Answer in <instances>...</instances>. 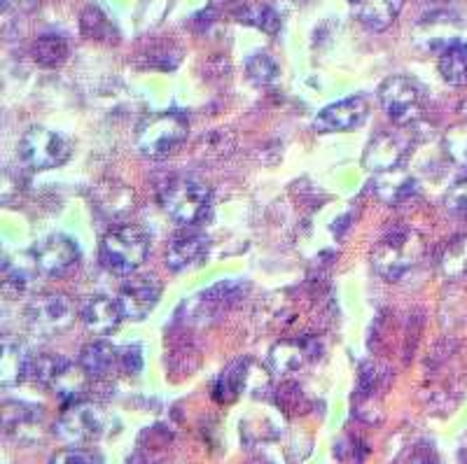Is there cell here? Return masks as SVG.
Returning <instances> with one entry per match:
<instances>
[{
	"instance_id": "obj_15",
	"label": "cell",
	"mask_w": 467,
	"mask_h": 464,
	"mask_svg": "<svg viewBox=\"0 0 467 464\" xmlns=\"http://www.w3.org/2000/svg\"><path fill=\"white\" fill-rule=\"evenodd\" d=\"M314 348L306 341H281L276 343L269 353V366L274 374L278 376H290L302 371L304 366L314 359Z\"/></svg>"
},
{
	"instance_id": "obj_18",
	"label": "cell",
	"mask_w": 467,
	"mask_h": 464,
	"mask_svg": "<svg viewBox=\"0 0 467 464\" xmlns=\"http://www.w3.org/2000/svg\"><path fill=\"white\" fill-rule=\"evenodd\" d=\"M119 362V350L108 341H94L85 345L80 353V369L89 378H106Z\"/></svg>"
},
{
	"instance_id": "obj_28",
	"label": "cell",
	"mask_w": 467,
	"mask_h": 464,
	"mask_svg": "<svg viewBox=\"0 0 467 464\" xmlns=\"http://www.w3.org/2000/svg\"><path fill=\"white\" fill-rule=\"evenodd\" d=\"M444 206L451 215L467 220V175L453 182L444 196Z\"/></svg>"
},
{
	"instance_id": "obj_22",
	"label": "cell",
	"mask_w": 467,
	"mask_h": 464,
	"mask_svg": "<svg viewBox=\"0 0 467 464\" xmlns=\"http://www.w3.org/2000/svg\"><path fill=\"white\" fill-rule=\"evenodd\" d=\"M190 304H197V308H190V311L199 317H211L215 313L227 311L234 304V285L232 283H220V285L208 287L206 292L194 296Z\"/></svg>"
},
{
	"instance_id": "obj_20",
	"label": "cell",
	"mask_w": 467,
	"mask_h": 464,
	"mask_svg": "<svg viewBox=\"0 0 467 464\" xmlns=\"http://www.w3.org/2000/svg\"><path fill=\"white\" fill-rule=\"evenodd\" d=\"M80 31L87 40L94 43H117L119 33H117L115 22L101 10L99 5H87L80 15Z\"/></svg>"
},
{
	"instance_id": "obj_27",
	"label": "cell",
	"mask_w": 467,
	"mask_h": 464,
	"mask_svg": "<svg viewBox=\"0 0 467 464\" xmlns=\"http://www.w3.org/2000/svg\"><path fill=\"white\" fill-rule=\"evenodd\" d=\"M245 73H248V77L255 82V85L265 87L269 85V82H274L278 75V66L276 61L269 57V54H253V57L245 61Z\"/></svg>"
},
{
	"instance_id": "obj_12",
	"label": "cell",
	"mask_w": 467,
	"mask_h": 464,
	"mask_svg": "<svg viewBox=\"0 0 467 464\" xmlns=\"http://www.w3.org/2000/svg\"><path fill=\"white\" fill-rule=\"evenodd\" d=\"M58 434L70 443H85L96 438L103 429V416L99 411V407L94 404H87V401H78V404H70L68 411L61 416L58 420Z\"/></svg>"
},
{
	"instance_id": "obj_13",
	"label": "cell",
	"mask_w": 467,
	"mask_h": 464,
	"mask_svg": "<svg viewBox=\"0 0 467 464\" xmlns=\"http://www.w3.org/2000/svg\"><path fill=\"white\" fill-rule=\"evenodd\" d=\"M367 112H369V103L362 96H348L323 108L316 117V127L320 131H353L365 122Z\"/></svg>"
},
{
	"instance_id": "obj_33",
	"label": "cell",
	"mask_w": 467,
	"mask_h": 464,
	"mask_svg": "<svg viewBox=\"0 0 467 464\" xmlns=\"http://www.w3.org/2000/svg\"><path fill=\"white\" fill-rule=\"evenodd\" d=\"M348 3H350V5H353V7H356V5H360V3H365V0H348Z\"/></svg>"
},
{
	"instance_id": "obj_4",
	"label": "cell",
	"mask_w": 467,
	"mask_h": 464,
	"mask_svg": "<svg viewBox=\"0 0 467 464\" xmlns=\"http://www.w3.org/2000/svg\"><path fill=\"white\" fill-rule=\"evenodd\" d=\"M190 136V124L181 112H160L143 119L136 131V145L150 159H164Z\"/></svg>"
},
{
	"instance_id": "obj_16",
	"label": "cell",
	"mask_w": 467,
	"mask_h": 464,
	"mask_svg": "<svg viewBox=\"0 0 467 464\" xmlns=\"http://www.w3.org/2000/svg\"><path fill=\"white\" fill-rule=\"evenodd\" d=\"M377 194L379 199L390 203V206H402L407 201L416 199L420 194V190L414 175H407L398 169L381 173V178L377 182Z\"/></svg>"
},
{
	"instance_id": "obj_24",
	"label": "cell",
	"mask_w": 467,
	"mask_h": 464,
	"mask_svg": "<svg viewBox=\"0 0 467 464\" xmlns=\"http://www.w3.org/2000/svg\"><path fill=\"white\" fill-rule=\"evenodd\" d=\"M241 24L245 26H253V28H260L265 31L266 36H276L281 31V15L271 5H253V7H245L244 12L236 15Z\"/></svg>"
},
{
	"instance_id": "obj_26",
	"label": "cell",
	"mask_w": 467,
	"mask_h": 464,
	"mask_svg": "<svg viewBox=\"0 0 467 464\" xmlns=\"http://www.w3.org/2000/svg\"><path fill=\"white\" fill-rule=\"evenodd\" d=\"M444 154L451 159V164H456L458 169L467 170V122L456 124L449 131L444 133Z\"/></svg>"
},
{
	"instance_id": "obj_8",
	"label": "cell",
	"mask_w": 467,
	"mask_h": 464,
	"mask_svg": "<svg viewBox=\"0 0 467 464\" xmlns=\"http://www.w3.org/2000/svg\"><path fill=\"white\" fill-rule=\"evenodd\" d=\"M80 248L64 233H52L31 250V264L43 275H64L78 264Z\"/></svg>"
},
{
	"instance_id": "obj_21",
	"label": "cell",
	"mask_w": 467,
	"mask_h": 464,
	"mask_svg": "<svg viewBox=\"0 0 467 464\" xmlns=\"http://www.w3.org/2000/svg\"><path fill=\"white\" fill-rule=\"evenodd\" d=\"M440 75L453 87H467V43L446 45L440 54Z\"/></svg>"
},
{
	"instance_id": "obj_11",
	"label": "cell",
	"mask_w": 467,
	"mask_h": 464,
	"mask_svg": "<svg viewBox=\"0 0 467 464\" xmlns=\"http://www.w3.org/2000/svg\"><path fill=\"white\" fill-rule=\"evenodd\" d=\"M208 243L206 233L197 232V227H182V232L175 233L169 241V248H166V264H169L171 271L181 273V271L192 269V266L202 264L206 259Z\"/></svg>"
},
{
	"instance_id": "obj_25",
	"label": "cell",
	"mask_w": 467,
	"mask_h": 464,
	"mask_svg": "<svg viewBox=\"0 0 467 464\" xmlns=\"http://www.w3.org/2000/svg\"><path fill=\"white\" fill-rule=\"evenodd\" d=\"M440 266L446 278H467V236L456 238L446 245Z\"/></svg>"
},
{
	"instance_id": "obj_5",
	"label": "cell",
	"mask_w": 467,
	"mask_h": 464,
	"mask_svg": "<svg viewBox=\"0 0 467 464\" xmlns=\"http://www.w3.org/2000/svg\"><path fill=\"white\" fill-rule=\"evenodd\" d=\"M379 103L395 127L414 124L423 110V89L414 77L393 75L379 89Z\"/></svg>"
},
{
	"instance_id": "obj_23",
	"label": "cell",
	"mask_w": 467,
	"mask_h": 464,
	"mask_svg": "<svg viewBox=\"0 0 467 464\" xmlns=\"http://www.w3.org/2000/svg\"><path fill=\"white\" fill-rule=\"evenodd\" d=\"M70 47L64 37L57 33H45L33 43V58L45 68H57L68 58Z\"/></svg>"
},
{
	"instance_id": "obj_9",
	"label": "cell",
	"mask_w": 467,
	"mask_h": 464,
	"mask_svg": "<svg viewBox=\"0 0 467 464\" xmlns=\"http://www.w3.org/2000/svg\"><path fill=\"white\" fill-rule=\"evenodd\" d=\"M161 299V283L157 275L152 273H140L131 275L119 290V306H122V313L127 320H145L150 313L154 311V306L160 304Z\"/></svg>"
},
{
	"instance_id": "obj_1",
	"label": "cell",
	"mask_w": 467,
	"mask_h": 464,
	"mask_svg": "<svg viewBox=\"0 0 467 464\" xmlns=\"http://www.w3.org/2000/svg\"><path fill=\"white\" fill-rule=\"evenodd\" d=\"M423 254L425 243L420 233L404 224H393L374 243L372 266L381 278L400 280L409 271L416 269Z\"/></svg>"
},
{
	"instance_id": "obj_6",
	"label": "cell",
	"mask_w": 467,
	"mask_h": 464,
	"mask_svg": "<svg viewBox=\"0 0 467 464\" xmlns=\"http://www.w3.org/2000/svg\"><path fill=\"white\" fill-rule=\"evenodd\" d=\"M414 148V133L407 127H395L381 131L372 138V143L365 150V166L374 173H388V170H398L404 164Z\"/></svg>"
},
{
	"instance_id": "obj_7",
	"label": "cell",
	"mask_w": 467,
	"mask_h": 464,
	"mask_svg": "<svg viewBox=\"0 0 467 464\" xmlns=\"http://www.w3.org/2000/svg\"><path fill=\"white\" fill-rule=\"evenodd\" d=\"M19 154L31 169L47 170L64 166L70 159V143L64 136L45 127H33L24 133Z\"/></svg>"
},
{
	"instance_id": "obj_3",
	"label": "cell",
	"mask_w": 467,
	"mask_h": 464,
	"mask_svg": "<svg viewBox=\"0 0 467 464\" xmlns=\"http://www.w3.org/2000/svg\"><path fill=\"white\" fill-rule=\"evenodd\" d=\"M150 253V238L136 224H122L115 227L103 236L101 250V264L115 275H133L140 266L145 264Z\"/></svg>"
},
{
	"instance_id": "obj_10",
	"label": "cell",
	"mask_w": 467,
	"mask_h": 464,
	"mask_svg": "<svg viewBox=\"0 0 467 464\" xmlns=\"http://www.w3.org/2000/svg\"><path fill=\"white\" fill-rule=\"evenodd\" d=\"M75 308L64 294H40L28 306V320L40 334H58L73 325Z\"/></svg>"
},
{
	"instance_id": "obj_31",
	"label": "cell",
	"mask_w": 467,
	"mask_h": 464,
	"mask_svg": "<svg viewBox=\"0 0 467 464\" xmlns=\"http://www.w3.org/2000/svg\"><path fill=\"white\" fill-rule=\"evenodd\" d=\"M407 464H440V459H437L435 450L425 449V446H419V449L411 453V458H409Z\"/></svg>"
},
{
	"instance_id": "obj_30",
	"label": "cell",
	"mask_w": 467,
	"mask_h": 464,
	"mask_svg": "<svg viewBox=\"0 0 467 464\" xmlns=\"http://www.w3.org/2000/svg\"><path fill=\"white\" fill-rule=\"evenodd\" d=\"M119 365H122L129 374H139V371L143 369V348H140L139 343L127 345V348L119 353Z\"/></svg>"
},
{
	"instance_id": "obj_14",
	"label": "cell",
	"mask_w": 467,
	"mask_h": 464,
	"mask_svg": "<svg viewBox=\"0 0 467 464\" xmlns=\"http://www.w3.org/2000/svg\"><path fill=\"white\" fill-rule=\"evenodd\" d=\"M80 317L91 334H96V336H108V334H112L119 327L124 313L117 299H110L106 294H96L89 296L82 304Z\"/></svg>"
},
{
	"instance_id": "obj_32",
	"label": "cell",
	"mask_w": 467,
	"mask_h": 464,
	"mask_svg": "<svg viewBox=\"0 0 467 464\" xmlns=\"http://www.w3.org/2000/svg\"><path fill=\"white\" fill-rule=\"evenodd\" d=\"M31 3H36V0H3V7L5 10H19V7L31 5Z\"/></svg>"
},
{
	"instance_id": "obj_2",
	"label": "cell",
	"mask_w": 467,
	"mask_h": 464,
	"mask_svg": "<svg viewBox=\"0 0 467 464\" xmlns=\"http://www.w3.org/2000/svg\"><path fill=\"white\" fill-rule=\"evenodd\" d=\"M161 208L178 227H199L213 211L211 187L192 175L171 178L160 191Z\"/></svg>"
},
{
	"instance_id": "obj_17",
	"label": "cell",
	"mask_w": 467,
	"mask_h": 464,
	"mask_svg": "<svg viewBox=\"0 0 467 464\" xmlns=\"http://www.w3.org/2000/svg\"><path fill=\"white\" fill-rule=\"evenodd\" d=\"M31 369V357L19 338H3V355H0V380L3 386H16Z\"/></svg>"
},
{
	"instance_id": "obj_29",
	"label": "cell",
	"mask_w": 467,
	"mask_h": 464,
	"mask_svg": "<svg viewBox=\"0 0 467 464\" xmlns=\"http://www.w3.org/2000/svg\"><path fill=\"white\" fill-rule=\"evenodd\" d=\"M49 464H101V458L94 453V450H87L82 446H73V449H66L61 453L52 455Z\"/></svg>"
},
{
	"instance_id": "obj_19",
	"label": "cell",
	"mask_w": 467,
	"mask_h": 464,
	"mask_svg": "<svg viewBox=\"0 0 467 464\" xmlns=\"http://www.w3.org/2000/svg\"><path fill=\"white\" fill-rule=\"evenodd\" d=\"M402 3L404 0H365V3L356 5L358 22L369 31H386L398 19Z\"/></svg>"
}]
</instances>
